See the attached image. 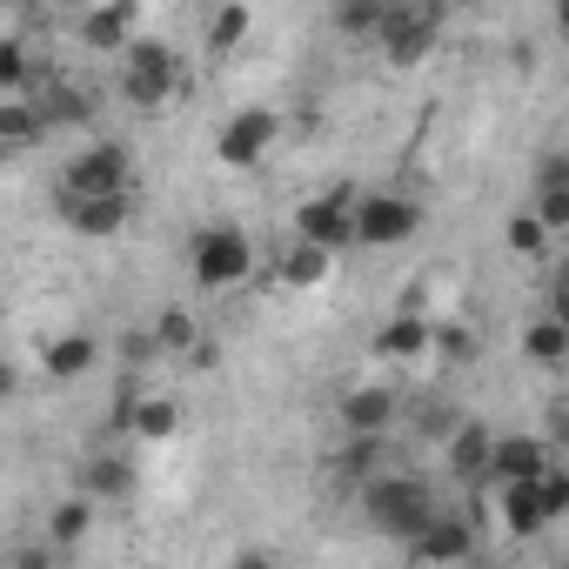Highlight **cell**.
<instances>
[{
    "label": "cell",
    "instance_id": "1",
    "mask_svg": "<svg viewBox=\"0 0 569 569\" xmlns=\"http://www.w3.org/2000/svg\"><path fill=\"white\" fill-rule=\"evenodd\" d=\"M362 516L382 529V536H402V542H416L422 529H429V516H436V496H429V482L422 476H369L362 482Z\"/></svg>",
    "mask_w": 569,
    "mask_h": 569
},
{
    "label": "cell",
    "instance_id": "2",
    "mask_svg": "<svg viewBox=\"0 0 569 569\" xmlns=\"http://www.w3.org/2000/svg\"><path fill=\"white\" fill-rule=\"evenodd\" d=\"M188 261H194V281L201 289H234V281H248V268H254V241L241 234V228H228V221H208L194 241H188Z\"/></svg>",
    "mask_w": 569,
    "mask_h": 569
},
{
    "label": "cell",
    "instance_id": "3",
    "mask_svg": "<svg viewBox=\"0 0 569 569\" xmlns=\"http://www.w3.org/2000/svg\"><path fill=\"white\" fill-rule=\"evenodd\" d=\"M54 194H74V201H108V194H134V181H128V148H121V141H94V148H81V154H74L68 168H61Z\"/></svg>",
    "mask_w": 569,
    "mask_h": 569
},
{
    "label": "cell",
    "instance_id": "4",
    "mask_svg": "<svg viewBox=\"0 0 569 569\" xmlns=\"http://www.w3.org/2000/svg\"><path fill=\"white\" fill-rule=\"evenodd\" d=\"M174 88H181V61H174L168 41H134V48L121 54V94H128L134 108H161Z\"/></svg>",
    "mask_w": 569,
    "mask_h": 569
},
{
    "label": "cell",
    "instance_id": "5",
    "mask_svg": "<svg viewBox=\"0 0 569 569\" xmlns=\"http://www.w3.org/2000/svg\"><path fill=\"white\" fill-rule=\"evenodd\" d=\"M422 228V208L409 194H356V221H349V241L362 248H396Z\"/></svg>",
    "mask_w": 569,
    "mask_h": 569
},
{
    "label": "cell",
    "instance_id": "6",
    "mask_svg": "<svg viewBox=\"0 0 569 569\" xmlns=\"http://www.w3.org/2000/svg\"><path fill=\"white\" fill-rule=\"evenodd\" d=\"M274 134H281V114H274V108H241V114L221 121L214 161H221V168H261L268 148H274Z\"/></svg>",
    "mask_w": 569,
    "mask_h": 569
},
{
    "label": "cell",
    "instance_id": "7",
    "mask_svg": "<svg viewBox=\"0 0 569 569\" xmlns=\"http://www.w3.org/2000/svg\"><path fill=\"white\" fill-rule=\"evenodd\" d=\"M436 34H442V8H382L376 21V41L396 68H416L436 48Z\"/></svg>",
    "mask_w": 569,
    "mask_h": 569
},
{
    "label": "cell",
    "instance_id": "8",
    "mask_svg": "<svg viewBox=\"0 0 569 569\" xmlns=\"http://www.w3.org/2000/svg\"><path fill=\"white\" fill-rule=\"evenodd\" d=\"M349 221H356V188H329V194H309V201L296 208V241H309V248L336 254V248L349 241Z\"/></svg>",
    "mask_w": 569,
    "mask_h": 569
},
{
    "label": "cell",
    "instance_id": "9",
    "mask_svg": "<svg viewBox=\"0 0 569 569\" xmlns=\"http://www.w3.org/2000/svg\"><path fill=\"white\" fill-rule=\"evenodd\" d=\"M549 442L542 436H489V469H482V489H516V482H536L549 469Z\"/></svg>",
    "mask_w": 569,
    "mask_h": 569
},
{
    "label": "cell",
    "instance_id": "10",
    "mask_svg": "<svg viewBox=\"0 0 569 569\" xmlns=\"http://www.w3.org/2000/svg\"><path fill=\"white\" fill-rule=\"evenodd\" d=\"M409 549H416V562H429V569H456V562H469V556H476V522H469V516L436 509V516H429V529H422Z\"/></svg>",
    "mask_w": 569,
    "mask_h": 569
},
{
    "label": "cell",
    "instance_id": "11",
    "mask_svg": "<svg viewBox=\"0 0 569 569\" xmlns=\"http://www.w3.org/2000/svg\"><path fill=\"white\" fill-rule=\"evenodd\" d=\"M396 416H402V396L389 382H362V389L342 396V436H362V442L369 436H389Z\"/></svg>",
    "mask_w": 569,
    "mask_h": 569
},
{
    "label": "cell",
    "instance_id": "12",
    "mask_svg": "<svg viewBox=\"0 0 569 569\" xmlns=\"http://www.w3.org/2000/svg\"><path fill=\"white\" fill-rule=\"evenodd\" d=\"M128 208H134V194H108V201H74V194H54V214H61L74 234H121V228H128Z\"/></svg>",
    "mask_w": 569,
    "mask_h": 569
},
{
    "label": "cell",
    "instance_id": "13",
    "mask_svg": "<svg viewBox=\"0 0 569 569\" xmlns=\"http://www.w3.org/2000/svg\"><path fill=\"white\" fill-rule=\"evenodd\" d=\"M81 41L94 54H128L141 41V14L134 8H94V14H81Z\"/></svg>",
    "mask_w": 569,
    "mask_h": 569
},
{
    "label": "cell",
    "instance_id": "14",
    "mask_svg": "<svg viewBox=\"0 0 569 569\" xmlns=\"http://www.w3.org/2000/svg\"><path fill=\"white\" fill-rule=\"evenodd\" d=\"M94 362H101V342H94L88 329H74V336H54V342H48V356H41L48 382H81Z\"/></svg>",
    "mask_w": 569,
    "mask_h": 569
},
{
    "label": "cell",
    "instance_id": "15",
    "mask_svg": "<svg viewBox=\"0 0 569 569\" xmlns=\"http://www.w3.org/2000/svg\"><path fill=\"white\" fill-rule=\"evenodd\" d=\"M121 422H128L134 436L161 442V436L181 429V402H174V396H128V402H121Z\"/></svg>",
    "mask_w": 569,
    "mask_h": 569
},
{
    "label": "cell",
    "instance_id": "16",
    "mask_svg": "<svg viewBox=\"0 0 569 569\" xmlns=\"http://www.w3.org/2000/svg\"><path fill=\"white\" fill-rule=\"evenodd\" d=\"M81 496H88V502H121V496H134L128 456H88V462H81Z\"/></svg>",
    "mask_w": 569,
    "mask_h": 569
},
{
    "label": "cell",
    "instance_id": "17",
    "mask_svg": "<svg viewBox=\"0 0 569 569\" xmlns=\"http://www.w3.org/2000/svg\"><path fill=\"white\" fill-rule=\"evenodd\" d=\"M54 128H48V114L34 108V101H0V154H14V148H34V141H48Z\"/></svg>",
    "mask_w": 569,
    "mask_h": 569
},
{
    "label": "cell",
    "instance_id": "18",
    "mask_svg": "<svg viewBox=\"0 0 569 569\" xmlns=\"http://www.w3.org/2000/svg\"><path fill=\"white\" fill-rule=\"evenodd\" d=\"M429 329H436V322H422V316H396V322L376 336V356H389V362H422V356H429Z\"/></svg>",
    "mask_w": 569,
    "mask_h": 569
},
{
    "label": "cell",
    "instance_id": "19",
    "mask_svg": "<svg viewBox=\"0 0 569 569\" xmlns=\"http://www.w3.org/2000/svg\"><path fill=\"white\" fill-rule=\"evenodd\" d=\"M449 462H456V476H462L469 489H482V469H489V429H482V422H456V436H449Z\"/></svg>",
    "mask_w": 569,
    "mask_h": 569
},
{
    "label": "cell",
    "instance_id": "20",
    "mask_svg": "<svg viewBox=\"0 0 569 569\" xmlns=\"http://www.w3.org/2000/svg\"><path fill=\"white\" fill-rule=\"evenodd\" d=\"M496 496H502V529L509 536H542L549 529V516L536 502V482H516V489H496Z\"/></svg>",
    "mask_w": 569,
    "mask_h": 569
},
{
    "label": "cell",
    "instance_id": "21",
    "mask_svg": "<svg viewBox=\"0 0 569 569\" xmlns=\"http://www.w3.org/2000/svg\"><path fill=\"white\" fill-rule=\"evenodd\" d=\"M522 356L536 362V369H562L569 362V322H556V316H542L529 336H522Z\"/></svg>",
    "mask_w": 569,
    "mask_h": 569
},
{
    "label": "cell",
    "instance_id": "22",
    "mask_svg": "<svg viewBox=\"0 0 569 569\" xmlns=\"http://www.w3.org/2000/svg\"><path fill=\"white\" fill-rule=\"evenodd\" d=\"M88 529H94V502H88V496H68V502L48 516V542H54V549H74Z\"/></svg>",
    "mask_w": 569,
    "mask_h": 569
},
{
    "label": "cell",
    "instance_id": "23",
    "mask_svg": "<svg viewBox=\"0 0 569 569\" xmlns=\"http://www.w3.org/2000/svg\"><path fill=\"white\" fill-rule=\"evenodd\" d=\"M34 68H41V61H34L21 41H0V101H14V94L28 101V88H34Z\"/></svg>",
    "mask_w": 569,
    "mask_h": 569
},
{
    "label": "cell",
    "instance_id": "24",
    "mask_svg": "<svg viewBox=\"0 0 569 569\" xmlns=\"http://www.w3.org/2000/svg\"><path fill=\"white\" fill-rule=\"evenodd\" d=\"M322 274H329V254L322 248H309V241L281 248V281H289V289H316Z\"/></svg>",
    "mask_w": 569,
    "mask_h": 569
},
{
    "label": "cell",
    "instance_id": "25",
    "mask_svg": "<svg viewBox=\"0 0 569 569\" xmlns=\"http://www.w3.org/2000/svg\"><path fill=\"white\" fill-rule=\"evenodd\" d=\"M154 342L174 349V356H194V316L188 309H161L154 316Z\"/></svg>",
    "mask_w": 569,
    "mask_h": 569
},
{
    "label": "cell",
    "instance_id": "26",
    "mask_svg": "<svg viewBox=\"0 0 569 569\" xmlns=\"http://www.w3.org/2000/svg\"><path fill=\"white\" fill-rule=\"evenodd\" d=\"M536 502H542V516H549V522L569 509V469H562V462H549V469L536 476Z\"/></svg>",
    "mask_w": 569,
    "mask_h": 569
},
{
    "label": "cell",
    "instance_id": "27",
    "mask_svg": "<svg viewBox=\"0 0 569 569\" xmlns=\"http://www.w3.org/2000/svg\"><path fill=\"white\" fill-rule=\"evenodd\" d=\"M241 34H248V8H221V14L208 21V54H228Z\"/></svg>",
    "mask_w": 569,
    "mask_h": 569
},
{
    "label": "cell",
    "instance_id": "28",
    "mask_svg": "<svg viewBox=\"0 0 569 569\" xmlns=\"http://www.w3.org/2000/svg\"><path fill=\"white\" fill-rule=\"evenodd\" d=\"M529 214H536V228H542V234H562V228H569V188H542Z\"/></svg>",
    "mask_w": 569,
    "mask_h": 569
},
{
    "label": "cell",
    "instance_id": "29",
    "mask_svg": "<svg viewBox=\"0 0 569 569\" xmlns=\"http://www.w3.org/2000/svg\"><path fill=\"white\" fill-rule=\"evenodd\" d=\"M376 21H382V0H342V8H336L342 34H376Z\"/></svg>",
    "mask_w": 569,
    "mask_h": 569
},
{
    "label": "cell",
    "instance_id": "30",
    "mask_svg": "<svg viewBox=\"0 0 569 569\" xmlns=\"http://www.w3.org/2000/svg\"><path fill=\"white\" fill-rule=\"evenodd\" d=\"M509 248H516V254H542V248H549V234L536 228V214H516V221H509Z\"/></svg>",
    "mask_w": 569,
    "mask_h": 569
},
{
    "label": "cell",
    "instance_id": "31",
    "mask_svg": "<svg viewBox=\"0 0 569 569\" xmlns=\"http://www.w3.org/2000/svg\"><path fill=\"white\" fill-rule=\"evenodd\" d=\"M429 342L442 349V362H469V356H476V342H469L462 329H429Z\"/></svg>",
    "mask_w": 569,
    "mask_h": 569
},
{
    "label": "cell",
    "instance_id": "32",
    "mask_svg": "<svg viewBox=\"0 0 569 569\" xmlns=\"http://www.w3.org/2000/svg\"><path fill=\"white\" fill-rule=\"evenodd\" d=\"M8 569H54V549H34V542H28V549L8 556Z\"/></svg>",
    "mask_w": 569,
    "mask_h": 569
},
{
    "label": "cell",
    "instance_id": "33",
    "mask_svg": "<svg viewBox=\"0 0 569 569\" xmlns=\"http://www.w3.org/2000/svg\"><path fill=\"white\" fill-rule=\"evenodd\" d=\"M234 569H274V556H268V549H241Z\"/></svg>",
    "mask_w": 569,
    "mask_h": 569
},
{
    "label": "cell",
    "instance_id": "34",
    "mask_svg": "<svg viewBox=\"0 0 569 569\" xmlns=\"http://www.w3.org/2000/svg\"><path fill=\"white\" fill-rule=\"evenodd\" d=\"M14 396H21V376H14L8 362H0V402H14Z\"/></svg>",
    "mask_w": 569,
    "mask_h": 569
}]
</instances>
